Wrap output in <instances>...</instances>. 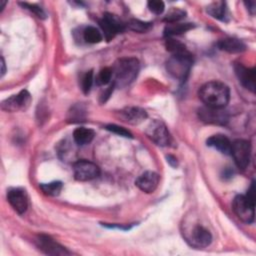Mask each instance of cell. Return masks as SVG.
Segmentation results:
<instances>
[{
  "mask_svg": "<svg viewBox=\"0 0 256 256\" xmlns=\"http://www.w3.org/2000/svg\"><path fill=\"white\" fill-rule=\"evenodd\" d=\"M198 117L201 121L214 124V125H226L229 121V115L224 108H215L204 106L198 110Z\"/></svg>",
  "mask_w": 256,
  "mask_h": 256,
  "instance_id": "30bf717a",
  "label": "cell"
},
{
  "mask_svg": "<svg viewBox=\"0 0 256 256\" xmlns=\"http://www.w3.org/2000/svg\"><path fill=\"white\" fill-rule=\"evenodd\" d=\"M99 25L107 41L112 40L117 34L122 33L126 27V24H124L117 15L112 13H105L99 20Z\"/></svg>",
  "mask_w": 256,
  "mask_h": 256,
  "instance_id": "8992f818",
  "label": "cell"
},
{
  "mask_svg": "<svg viewBox=\"0 0 256 256\" xmlns=\"http://www.w3.org/2000/svg\"><path fill=\"white\" fill-rule=\"evenodd\" d=\"M6 3H7V1H5V0H0V10H2V9L4 8V6L6 5Z\"/></svg>",
  "mask_w": 256,
  "mask_h": 256,
  "instance_id": "74e56055",
  "label": "cell"
},
{
  "mask_svg": "<svg viewBox=\"0 0 256 256\" xmlns=\"http://www.w3.org/2000/svg\"><path fill=\"white\" fill-rule=\"evenodd\" d=\"M7 200L18 214L26 212L28 208V196L24 189L10 188L7 191Z\"/></svg>",
  "mask_w": 256,
  "mask_h": 256,
  "instance_id": "5bb4252c",
  "label": "cell"
},
{
  "mask_svg": "<svg viewBox=\"0 0 256 256\" xmlns=\"http://www.w3.org/2000/svg\"><path fill=\"white\" fill-rule=\"evenodd\" d=\"M234 71L239 82L249 91L255 92V69L248 68L242 63L234 64Z\"/></svg>",
  "mask_w": 256,
  "mask_h": 256,
  "instance_id": "9a60e30c",
  "label": "cell"
},
{
  "mask_svg": "<svg viewBox=\"0 0 256 256\" xmlns=\"http://www.w3.org/2000/svg\"><path fill=\"white\" fill-rule=\"evenodd\" d=\"M106 130L112 132V133H115L119 136H122V137H126V138H132V134L129 130L125 129L124 127H121V126H118V125H115V124H108L106 125Z\"/></svg>",
  "mask_w": 256,
  "mask_h": 256,
  "instance_id": "f1b7e54d",
  "label": "cell"
},
{
  "mask_svg": "<svg viewBox=\"0 0 256 256\" xmlns=\"http://www.w3.org/2000/svg\"><path fill=\"white\" fill-rule=\"evenodd\" d=\"M145 133L150 140L159 146H167L170 143V133L166 125L160 120L152 121L147 126Z\"/></svg>",
  "mask_w": 256,
  "mask_h": 256,
  "instance_id": "9c48e42d",
  "label": "cell"
},
{
  "mask_svg": "<svg viewBox=\"0 0 256 256\" xmlns=\"http://www.w3.org/2000/svg\"><path fill=\"white\" fill-rule=\"evenodd\" d=\"M116 117L122 122L131 125H137L147 118V112L140 107L129 106L117 111Z\"/></svg>",
  "mask_w": 256,
  "mask_h": 256,
  "instance_id": "4fadbf2b",
  "label": "cell"
},
{
  "mask_svg": "<svg viewBox=\"0 0 256 256\" xmlns=\"http://www.w3.org/2000/svg\"><path fill=\"white\" fill-rule=\"evenodd\" d=\"M6 72V65H5V61H4V58L1 57V77L4 76Z\"/></svg>",
  "mask_w": 256,
  "mask_h": 256,
  "instance_id": "8d00e7d4",
  "label": "cell"
},
{
  "mask_svg": "<svg viewBox=\"0 0 256 256\" xmlns=\"http://www.w3.org/2000/svg\"><path fill=\"white\" fill-rule=\"evenodd\" d=\"M36 246L47 255H67L70 252L62 245L57 243L54 239L47 235H38L35 239Z\"/></svg>",
  "mask_w": 256,
  "mask_h": 256,
  "instance_id": "7c38bea8",
  "label": "cell"
},
{
  "mask_svg": "<svg viewBox=\"0 0 256 256\" xmlns=\"http://www.w3.org/2000/svg\"><path fill=\"white\" fill-rule=\"evenodd\" d=\"M246 197H247L249 200H251L252 202L255 203V186H254V182L251 183V186H250V188H249V190H248V193H247Z\"/></svg>",
  "mask_w": 256,
  "mask_h": 256,
  "instance_id": "836d02e7",
  "label": "cell"
},
{
  "mask_svg": "<svg viewBox=\"0 0 256 256\" xmlns=\"http://www.w3.org/2000/svg\"><path fill=\"white\" fill-rule=\"evenodd\" d=\"M254 206L255 203L244 195H237L232 203V209L235 215L246 224L254 221Z\"/></svg>",
  "mask_w": 256,
  "mask_h": 256,
  "instance_id": "5b68a950",
  "label": "cell"
},
{
  "mask_svg": "<svg viewBox=\"0 0 256 256\" xmlns=\"http://www.w3.org/2000/svg\"><path fill=\"white\" fill-rule=\"evenodd\" d=\"M206 11L213 18L218 20H226L227 17V6L224 1H215L209 4L206 8Z\"/></svg>",
  "mask_w": 256,
  "mask_h": 256,
  "instance_id": "44dd1931",
  "label": "cell"
},
{
  "mask_svg": "<svg viewBox=\"0 0 256 256\" xmlns=\"http://www.w3.org/2000/svg\"><path fill=\"white\" fill-rule=\"evenodd\" d=\"M62 182L60 181H53L49 183H42L39 185L40 189L45 195L48 196H58L62 190Z\"/></svg>",
  "mask_w": 256,
  "mask_h": 256,
  "instance_id": "603a6c76",
  "label": "cell"
},
{
  "mask_svg": "<svg viewBox=\"0 0 256 256\" xmlns=\"http://www.w3.org/2000/svg\"><path fill=\"white\" fill-rule=\"evenodd\" d=\"M192 28H194V24H192V23H181V22L167 23L164 28V36L166 38L172 37L174 35H179V34L185 33Z\"/></svg>",
  "mask_w": 256,
  "mask_h": 256,
  "instance_id": "d6986e66",
  "label": "cell"
},
{
  "mask_svg": "<svg viewBox=\"0 0 256 256\" xmlns=\"http://www.w3.org/2000/svg\"><path fill=\"white\" fill-rule=\"evenodd\" d=\"M31 103V95L27 90H21L18 94L12 95L1 103V109L7 112L25 111Z\"/></svg>",
  "mask_w": 256,
  "mask_h": 256,
  "instance_id": "8fae6325",
  "label": "cell"
},
{
  "mask_svg": "<svg viewBox=\"0 0 256 256\" xmlns=\"http://www.w3.org/2000/svg\"><path fill=\"white\" fill-rule=\"evenodd\" d=\"M22 7L30 10L31 12H33L38 18H41V19H45L46 18V13L45 11L38 5L36 4H30V3H27V2H21L19 3Z\"/></svg>",
  "mask_w": 256,
  "mask_h": 256,
  "instance_id": "f546056e",
  "label": "cell"
},
{
  "mask_svg": "<svg viewBox=\"0 0 256 256\" xmlns=\"http://www.w3.org/2000/svg\"><path fill=\"white\" fill-rule=\"evenodd\" d=\"M167 162H168L171 166H173V167L177 166V159H176L174 156H172V155H168V156H167Z\"/></svg>",
  "mask_w": 256,
  "mask_h": 256,
  "instance_id": "d590c367",
  "label": "cell"
},
{
  "mask_svg": "<svg viewBox=\"0 0 256 256\" xmlns=\"http://www.w3.org/2000/svg\"><path fill=\"white\" fill-rule=\"evenodd\" d=\"M198 96L205 106L224 108L229 102L230 90L225 83L213 80L206 82L200 87Z\"/></svg>",
  "mask_w": 256,
  "mask_h": 256,
  "instance_id": "6da1fadb",
  "label": "cell"
},
{
  "mask_svg": "<svg viewBox=\"0 0 256 256\" xmlns=\"http://www.w3.org/2000/svg\"><path fill=\"white\" fill-rule=\"evenodd\" d=\"M126 26L135 31V32H139V33H143L148 31L151 27H152V23L150 22H144V21H140L138 19H131L128 21V23L126 24Z\"/></svg>",
  "mask_w": 256,
  "mask_h": 256,
  "instance_id": "cb8c5ba5",
  "label": "cell"
},
{
  "mask_svg": "<svg viewBox=\"0 0 256 256\" xmlns=\"http://www.w3.org/2000/svg\"><path fill=\"white\" fill-rule=\"evenodd\" d=\"M193 64V57L187 51L172 54L166 62L167 72L175 79L185 81L189 75L190 69Z\"/></svg>",
  "mask_w": 256,
  "mask_h": 256,
  "instance_id": "3957f363",
  "label": "cell"
},
{
  "mask_svg": "<svg viewBox=\"0 0 256 256\" xmlns=\"http://www.w3.org/2000/svg\"><path fill=\"white\" fill-rule=\"evenodd\" d=\"M73 173L74 178L78 181H90L99 176L100 169L95 163L81 159L74 162Z\"/></svg>",
  "mask_w": 256,
  "mask_h": 256,
  "instance_id": "ba28073f",
  "label": "cell"
},
{
  "mask_svg": "<svg viewBox=\"0 0 256 256\" xmlns=\"http://www.w3.org/2000/svg\"><path fill=\"white\" fill-rule=\"evenodd\" d=\"M112 77H113L112 68L105 67L99 71V73L96 77V83L98 85H107L111 82Z\"/></svg>",
  "mask_w": 256,
  "mask_h": 256,
  "instance_id": "4316f807",
  "label": "cell"
},
{
  "mask_svg": "<svg viewBox=\"0 0 256 256\" xmlns=\"http://www.w3.org/2000/svg\"><path fill=\"white\" fill-rule=\"evenodd\" d=\"M218 47L229 53H240L245 51V43L237 38H224L218 42Z\"/></svg>",
  "mask_w": 256,
  "mask_h": 256,
  "instance_id": "ac0fdd59",
  "label": "cell"
},
{
  "mask_svg": "<svg viewBox=\"0 0 256 256\" xmlns=\"http://www.w3.org/2000/svg\"><path fill=\"white\" fill-rule=\"evenodd\" d=\"M160 177L153 171H145L135 181V185L145 193L154 192L159 185Z\"/></svg>",
  "mask_w": 256,
  "mask_h": 256,
  "instance_id": "2e32d148",
  "label": "cell"
},
{
  "mask_svg": "<svg viewBox=\"0 0 256 256\" xmlns=\"http://www.w3.org/2000/svg\"><path fill=\"white\" fill-rule=\"evenodd\" d=\"M147 5H148L149 10H150L152 13L156 14V15L162 14L163 11H164V9H165V4H164V2L161 1V0H150V1L147 3Z\"/></svg>",
  "mask_w": 256,
  "mask_h": 256,
  "instance_id": "4dcf8cb0",
  "label": "cell"
},
{
  "mask_svg": "<svg viewBox=\"0 0 256 256\" xmlns=\"http://www.w3.org/2000/svg\"><path fill=\"white\" fill-rule=\"evenodd\" d=\"M140 69L139 61L134 57H124L116 60L112 67L115 87L124 88L137 77Z\"/></svg>",
  "mask_w": 256,
  "mask_h": 256,
  "instance_id": "7a4b0ae2",
  "label": "cell"
},
{
  "mask_svg": "<svg viewBox=\"0 0 256 256\" xmlns=\"http://www.w3.org/2000/svg\"><path fill=\"white\" fill-rule=\"evenodd\" d=\"M114 87H115V84H114V82H112V83L109 85V87L106 88L105 91L101 94V102H102V103H104V102L107 101V99L110 97V95H111V93H112Z\"/></svg>",
  "mask_w": 256,
  "mask_h": 256,
  "instance_id": "d6a6232c",
  "label": "cell"
},
{
  "mask_svg": "<svg viewBox=\"0 0 256 256\" xmlns=\"http://www.w3.org/2000/svg\"><path fill=\"white\" fill-rule=\"evenodd\" d=\"M92 84H93V71L89 70L82 77V80H81V89H82V91L85 94H87L90 91Z\"/></svg>",
  "mask_w": 256,
  "mask_h": 256,
  "instance_id": "83f0119b",
  "label": "cell"
},
{
  "mask_svg": "<svg viewBox=\"0 0 256 256\" xmlns=\"http://www.w3.org/2000/svg\"><path fill=\"white\" fill-rule=\"evenodd\" d=\"M83 39L87 43L96 44L103 40V35L96 27L88 26L83 31Z\"/></svg>",
  "mask_w": 256,
  "mask_h": 256,
  "instance_id": "7402d4cb",
  "label": "cell"
},
{
  "mask_svg": "<svg viewBox=\"0 0 256 256\" xmlns=\"http://www.w3.org/2000/svg\"><path fill=\"white\" fill-rule=\"evenodd\" d=\"M245 5L247 6V9L248 11L250 12L251 15H254L255 14V11H256V3L255 1H248V2H245Z\"/></svg>",
  "mask_w": 256,
  "mask_h": 256,
  "instance_id": "e575fe53",
  "label": "cell"
},
{
  "mask_svg": "<svg viewBox=\"0 0 256 256\" xmlns=\"http://www.w3.org/2000/svg\"><path fill=\"white\" fill-rule=\"evenodd\" d=\"M184 228L182 234L186 242L197 249L206 248L212 242V235L210 231L199 223L183 224Z\"/></svg>",
  "mask_w": 256,
  "mask_h": 256,
  "instance_id": "277c9868",
  "label": "cell"
},
{
  "mask_svg": "<svg viewBox=\"0 0 256 256\" xmlns=\"http://www.w3.org/2000/svg\"><path fill=\"white\" fill-rule=\"evenodd\" d=\"M84 110L81 108L80 105H77L72 108V111L69 112V120L72 122H77V121H82L84 119Z\"/></svg>",
  "mask_w": 256,
  "mask_h": 256,
  "instance_id": "1f68e13d",
  "label": "cell"
},
{
  "mask_svg": "<svg viewBox=\"0 0 256 256\" xmlns=\"http://www.w3.org/2000/svg\"><path fill=\"white\" fill-rule=\"evenodd\" d=\"M236 166L244 170L248 167L251 157V146L247 140L238 139L232 143L231 153Z\"/></svg>",
  "mask_w": 256,
  "mask_h": 256,
  "instance_id": "52a82bcc",
  "label": "cell"
},
{
  "mask_svg": "<svg viewBox=\"0 0 256 256\" xmlns=\"http://www.w3.org/2000/svg\"><path fill=\"white\" fill-rule=\"evenodd\" d=\"M95 136V133L90 128L85 127H79L76 128L73 132V140L77 145L83 146L86 144H89Z\"/></svg>",
  "mask_w": 256,
  "mask_h": 256,
  "instance_id": "ffe728a7",
  "label": "cell"
},
{
  "mask_svg": "<svg viewBox=\"0 0 256 256\" xmlns=\"http://www.w3.org/2000/svg\"><path fill=\"white\" fill-rule=\"evenodd\" d=\"M206 144L207 146L218 150L222 154L230 155L231 153L232 142L225 135H222V134L212 135L207 139Z\"/></svg>",
  "mask_w": 256,
  "mask_h": 256,
  "instance_id": "e0dca14e",
  "label": "cell"
},
{
  "mask_svg": "<svg viewBox=\"0 0 256 256\" xmlns=\"http://www.w3.org/2000/svg\"><path fill=\"white\" fill-rule=\"evenodd\" d=\"M165 46H166V49H167L169 52H171L172 54L179 53V52H182V51L187 50L186 47H185V45H184L183 43H181V42L178 41V40L173 39L172 37L166 38Z\"/></svg>",
  "mask_w": 256,
  "mask_h": 256,
  "instance_id": "484cf974",
  "label": "cell"
},
{
  "mask_svg": "<svg viewBox=\"0 0 256 256\" xmlns=\"http://www.w3.org/2000/svg\"><path fill=\"white\" fill-rule=\"evenodd\" d=\"M186 15V12L180 8L173 7L171 10L168 11L166 16L164 17V21L167 23H174L179 22L181 19H183Z\"/></svg>",
  "mask_w": 256,
  "mask_h": 256,
  "instance_id": "d4e9b609",
  "label": "cell"
}]
</instances>
